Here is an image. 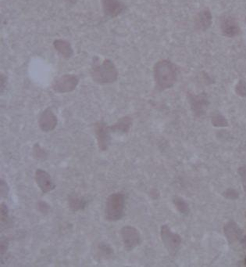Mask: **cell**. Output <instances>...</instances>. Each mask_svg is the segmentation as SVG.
Wrapping results in <instances>:
<instances>
[{
	"label": "cell",
	"mask_w": 246,
	"mask_h": 267,
	"mask_svg": "<svg viewBox=\"0 0 246 267\" xmlns=\"http://www.w3.org/2000/svg\"><path fill=\"white\" fill-rule=\"evenodd\" d=\"M154 80L160 90L174 86L178 80V70L175 64L168 60L157 62L153 68Z\"/></svg>",
	"instance_id": "6da1fadb"
},
{
	"label": "cell",
	"mask_w": 246,
	"mask_h": 267,
	"mask_svg": "<svg viewBox=\"0 0 246 267\" xmlns=\"http://www.w3.org/2000/svg\"><path fill=\"white\" fill-rule=\"evenodd\" d=\"M91 74L94 82L101 85L115 82L118 78L117 68L111 60L107 59L102 63L99 59H94Z\"/></svg>",
	"instance_id": "7a4b0ae2"
},
{
	"label": "cell",
	"mask_w": 246,
	"mask_h": 267,
	"mask_svg": "<svg viewBox=\"0 0 246 267\" xmlns=\"http://www.w3.org/2000/svg\"><path fill=\"white\" fill-rule=\"evenodd\" d=\"M125 197L121 193H113L106 199L105 216L106 220L116 222L124 217Z\"/></svg>",
	"instance_id": "3957f363"
},
{
	"label": "cell",
	"mask_w": 246,
	"mask_h": 267,
	"mask_svg": "<svg viewBox=\"0 0 246 267\" xmlns=\"http://www.w3.org/2000/svg\"><path fill=\"white\" fill-rule=\"evenodd\" d=\"M160 235L162 242L167 252L171 256H175L182 244V236L178 234L174 233L168 225H163L161 226Z\"/></svg>",
	"instance_id": "277c9868"
},
{
	"label": "cell",
	"mask_w": 246,
	"mask_h": 267,
	"mask_svg": "<svg viewBox=\"0 0 246 267\" xmlns=\"http://www.w3.org/2000/svg\"><path fill=\"white\" fill-rule=\"evenodd\" d=\"M79 80L74 74H64L56 78L52 83V88L56 92L66 94L72 92L78 85Z\"/></svg>",
	"instance_id": "5b68a950"
},
{
	"label": "cell",
	"mask_w": 246,
	"mask_h": 267,
	"mask_svg": "<svg viewBox=\"0 0 246 267\" xmlns=\"http://www.w3.org/2000/svg\"><path fill=\"white\" fill-rule=\"evenodd\" d=\"M121 236L123 244L127 251H132L140 244L141 236L139 230L134 226H124L121 228Z\"/></svg>",
	"instance_id": "8992f818"
},
{
	"label": "cell",
	"mask_w": 246,
	"mask_h": 267,
	"mask_svg": "<svg viewBox=\"0 0 246 267\" xmlns=\"http://www.w3.org/2000/svg\"><path fill=\"white\" fill-rule=\"evenodd\" d=\"M220 28L222 34L228 38H234L241 33V28L237 20L230 15H225L221 18Z\"/></svg>",
	"instance_id": "52a82bcc"
},
{
	"label": "cell",
	"mask_w": 246,
	"mask_h": 267,
	"mask_svg": "<svg viewBox=\"0 0 246 267\" xmlns=\"http://www.w3.org/2000/svg\"><path fill=\"white\" fill-rule=\"evenodd\" d=\"M110 126H107L106 123L103 122H98L95 124V132L97 138L98 146L99 150L106 152L110 146Z\"/></svg>",
	"instance_id": "ba28073f"
},
{
	"label": "cell",
	"mask_w": 246,
	"mask_h": 267,
	"mask_svg": "<svg viewBox=\"0 0 246 267\" xmlns=\"http://www.w3.org/2000/svg\"><path fill=\"white\" fill-rule=\"evenodd\" d=\"M188 98H189L191 108L197 117H200L206 114L209 104H210V102L206 95L204 94L195 95V94H189Z\"/></svg>",
	"instance_id": "9c48e42d"
},
{
	"label": "cell",
	"mask_w": 246,
	"mask_h": 267,
	"mask_svg": "<svg viewBox=\"0 0 246 267\" xmlns=\"http://www.w3.org/2000/svg\"><path fill=\"white\" fill-rule=\"evenodd\" d=\"M58 124L57 117L54 114L52 109L46 108L38 118V126L44 132H49L55 130Z\"/></svg>",
	"instance_id": "30bf717a"
},
{
	"label": "cell",
	"mask_w": 246,
	"mask_h": 267,
	"mask_svg": "<svg viewBox=\"0 0 246 267\" xmlns=\"http://www.w3.org/2000/svg\"><path fill=\"white\" fill-rule=\"evenodd\" d=\"M34 178L36 184L43 193H49L56 188L52 177L45 170L41 168L36 170Z\"/></svg>",
	"instance_id": "8fae6325"
},
{
	"label": "cell",
	"mask_w": 246,
	"mask_h": 267,
	"mask_svg": "<svg viewBox=\"0 0 246 267\" xmlns=\"http://www.w3.org/2000/svg\"><path fill=\"white\" fill-rule=\"evenodd\" d=\"M213 16L208 8L202 10L195 19V28L197 31L205 32L212 26Z\"/></svg>",
	"instance_id": "7c38bea8"
},
{
	"label": "cell",
	"mask_w": 246,
	"mask_h": 267,
	"mask_svg": "<svg viewBox=\"0 0 246 267\" xmlns=\"http://www.w3.org/2000/svg\"><path fill=\"white\" fill-rule=\"evenodd\" d=\"M105 14L115 18L125 10V6L119 0H102Z\"/></svg>",
	"instance_id": "4fadbf2b"
},
{
	"label": "cell",
	"mask_w": 246,
	"mask_h": 267,
	"mask_svg": "<svg viewBox=\"0 0 246 267\" xmlns=\"http://www.w3.org/2000/svg\"><path fill=\"white\" fill-rule=\"evenodd\" d=\"M225 234L226 235L227 238L230 242L231 244H233L235 242H237L240 238L242 234V230L237 224L235 222H229L225 225Z\"/></svg>",
	"instance_id": "5bb4252c"
},
{
	"label": "cell",
	"mask_w": 246,
	"mask_h": 267,
	"mask_svg": "<svg viewBox=\"0 0 246 267\" xmlns=\"http://www.w3.org/2000/svg\"><path fill=\"white\" fill-rule=\"evenodd\" d=\"M54 48L63 58L68 59L73 55V50L70 42L63 40H56L53 42Z\"/></svg>",
	"instance_id": "9a60e30c"
},
{
	"label": "cell",
	"mask_w": 246,
	"mask_h": 267,
	"mask_svg": "<svg viewBox=\"0 0 246 267\" xmlns=\"http://www.w3.org/2000/svg\"><path fill=\"white\" fill-rule=\"evenodd\" d=\"M132 126V120L129 116L121 118L115 124L110 126L111 132H121V134H127L129 132L130 128Z\"/></svg>",
	"instance_id": "2e32d148"
},
{
	"label": "cell",
	"mask_w": 246,
	"mask_h": 267,
	"mask_svg": "<svg viewBox=\"0 0 246 267\" xmlns=\"http://www.w3.org/2000/svg\"><path fill=\"white\" fill-rule=\"evenodd\" d=\"M68 202L70 210L74 212L84 210L87 204L86 200L84 198L74 194L69 197Z\"/></svg>",
	"instance_id": "e0dca14e"
},
{
	"label": "cell",
	"mask_w": 246,
	"mask_h": 267,
	"mask_svg": "<svg viewBox=\"0 0 246 267\" xmlns=\"http://www.w3.org/2000/svg\"><path fill=\"white\" fill-rule=\"evenodd\" d=\"M173 202L176 206L177 210L183 215H188L190 212L189 204L182 198L175 197Z\"/></svg>",
	"instance_id": "ac0fdd59"
},
{
	"label": "cell",
	"mask_w": 246,
	"mask_h": 267,
	"mask_svg": "<svg viewBox=\"0 0 246 267\" xmlns=\"http://www.w3.org/2000/svg\"><path fill=\"white\" fill-rule=\"evenodd\" d=\"M213 126L215 127H227L229 126L228 120L225 118V116L221 114H215L213 116L211 120Z\"/></svg>",
	"instance_id": "d6986e66"
},
{
	"label": "cell",
	"mask_w": 246,
	"mask_h": 267,
	"mask_svg": "<svg viewBox=\"0 0 246 267\" xmlns=\"http://www.w3.org/2000/svg\"><path fill=\"white\" fill-rule=\"evenodd\" d=\"M236 92L239 96L246 98V82L241 80L236 86Z\"/></svg>",
	"instance_id": "ffe728a7"
},
{
	"label": "cell",
	"mask_w": 246,
	"mask_h": 267,
	"mask_svg": "<svg viewBox=\"0 0 246 267\" xmlns=\"http://www.w3.org/2000/svg\"><path fill=\"white\" fill-rule=\"evenodd\" d=\"M223 196L229 200H236V199L239 198V194L236 190L229 188L224 192Z\"/></svg>",
	"instance_id": "44dd1931"
},
{
	"label": "cell",
	"mask_w": 246,
	"mask_h": 267,
	"mask_svg": "<svg viewBox=\"0 0 246 267\" xmlns=\"http://www.w3.org/2000/svg\"><path fill=\"white\" fill-rule=\"evenodd\" d=\"M33 150H34V158H45V156H46L45 150H42L38 144L34 145Z\"/></svg>",
	"instance_id": "7402d4cb"
},
{
	"label": "cell",
	"mask_w": 246,
	"mask_h": 267,
	"mask_svg": "<svg viewBox=\"0 0 246 267\" xmlns=\"http://www.w3.org/2000/svg\"><path fill=\"white\" fill-rule=\"evenodd\" d=\"M239 176L241 177L242 182H243V188L246 193V166H243L239 167L238 170Z\"/></svg>",
	"instance_id": "603a6c76"
},
{
	"label": "cell",
	"mask_w": 246,
	"mask_h": 267,
	"mask_svg": "<svg viewBox=\"0 0 246 267\" xmlns=\"http://www.w3.org/2000/svg\"><path fill=\"white\" fill-rule=\"evenodd\" d=\"M8 212H9V210H8L7 206L5 204V203L2 202L1 204V220L2 222L7 220Z\"/></svg>",
	"instance_id": "cb8c5ba5"
},
{
	"label": "cell",
	"mask_w": 246,
	"mask_h": 267,
	"mask_svg": "<svg viewBox=\"0 0 246 267\" xmlns=\"http://www.w3.org/2000/svg\"><path fill=\"white\" fill-rule=\"evenodd\" d=\"M8 193H9V189H8L7 184L3 180H1V195H2V197H6Z\"/></svg>",
	"instance_id": "d4e9b609"
},
{
	"label": "cell",
	"mask_w": 246,
	"mask_h": 267,
	"mask_svg": "<svg viewBox=\"0 0 246 267\" xmlns=\"http://www.w3.org/2000/svg\"><path fill=\"white\" fill-rule=\"evenodd\" d=\"M7 242L5 240H2L1 242V254H5V252L7 251Z\"/></svg>",
	"instance_id": "484cf974"
},
{
	"label": "cell",
	"mask_w": 246,
	"mask_h": 267,
	"mask_svg": "<svg viewBox=\"0 0 246 267\" xmlns=\"http://www.w3.org/2000/svg\"><path fill=\"white\" fill-rule=\"evenodd\" d=\"M1 82H2V85H1V86H2V91L4 90V88H5V77H4L3 76H2V78H1Z\"/></svg>",
	"instance_id": "4316f807"
},
{
	"label": "cell",
	"mask_w": 246,
	"mask_h": 267,
	"mask_svg": "<svg viewBox=\"0 0 246 267\" xmlns=\"http://www.w3.org/2000/svg\"><path fill=\"white\" fill-rule=\"evenodd\" d=\"M245 264H246V258H245Z\"/></svg>",
	"instance_id": "83f0119b"
}]
</instances>
